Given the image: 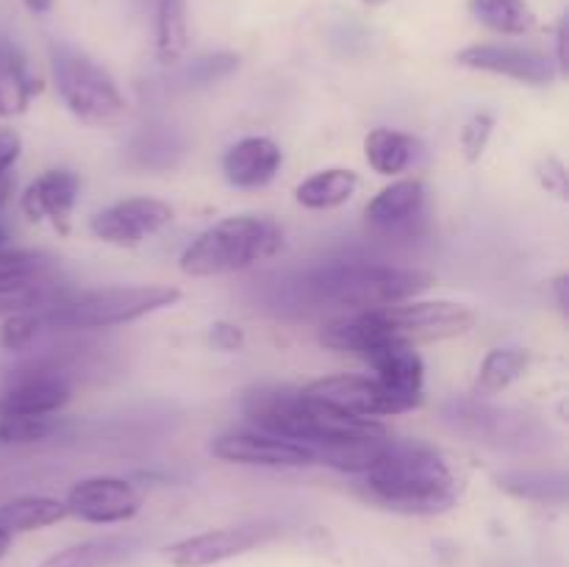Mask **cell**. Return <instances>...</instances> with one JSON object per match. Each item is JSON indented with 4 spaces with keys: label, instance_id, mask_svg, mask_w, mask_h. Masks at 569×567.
<instances>
[{
    "label": "cell",
    "instance_id": "obj_1",
    "mask_svg": "<svg viewBox=\"0 0 569 567\" xmlns=\"http://www.w3.org/2000/svg\"><path fill=\"white\" fill-rule=\"evenodd\" d=\"M356 493L372 506L400 515H442L459 500V481L431 445L395 439L361 476Z\"/></svg>",
    "mask_w": 569,
    "mask_h": 567
},
{
    "label": "cell",
    "instance_id": "obj_2",
    "mask_svg": "<svg viewBox=\"0 0 569 567\" xmlns=\"http://www.w3.org/2000/svg\"><path fill=\"white\" fill-rule=\"evenodd\" d=\"M244 415L264 434L303 442L311 450L320 448V445L345 442V439L389 434L383 422L372 420V417L348 415L337 406L309 398L303 389L300 392L281 387L253 389V392L244 395Z\"/></svg>",
    "mask_w": 569,
    "mask_h": 567
},
{
    "label": "cell",
    "instance_id": "obj_3",
    "mask_svg": "<svg viewBox=\"0 0 569 567\" xmlns=\"http://www.w3.org/2000/svg\"><path fill=\"white\" fill-rule=\"evenodd\" d=\"M433 278L409 267L376 265V261H328L306 272L300 281L306 300L317 306H342L350 311H372L403 304L428 289Z\"/></svg>",
    "mask_w": 569,
    "mask_h": 567
},
{
    "label": "cell",
    "instance_id": "obj_4",
    "mask_svg": "<svg viewBox=\"0 0 569 567\" xmlns=\"http://www.w3.org/2000/svg\"><path fill=\"white\" fill-rule=\"evenodd\" d=\"M283 248V231L270 217L239 215L214 222L181 253V270L192 278L233 276Z\"/></svg>",
    "mask_w": 569,
    "mask_h": 567
},
{
    "label": "cell",
    "instance_id": "obj_5",
    "mask_svg": "<svg viewBox=\"0 0 569 567\" xmlns=\"http://www.w3.org/2000/svg\"><path fill=\"white\" fill-rule=\"evenodd\" d=\"M181 289L164 284H137V287H100L87 292H67L59 304L42 311L44 328L81 331V328L126 326L144 315L176 306Z\"/></svg>",
    "mask_w": 569,
    "mask_h": 567
},
{
    "label": "cell",
    "instance_id": "obj_6",
    "mask_svg": "<svg viewBox=\"0 0 569 567\" xmlns=\"http://www.w3.org/2000/svg\"><path fill=\"white\" fill-rule=\"evenodd\" d=\"M56 89L67 109L87 126H114L126 117V98L109 70L70 44H53L50 50Z\"/></svg>",
    "mask_w": 569,
    "mask_h": 567
},
{
    "label": "cell",
    "instance_id": "obj_7",
    "mask_svg": "<svg viewBox=\"0 0 569 567\" xmlns=\"http://www.w3.org/2000/svg\"><path fill=\"white\" fill-rule=\"evenodd\" d=\"M445 422L470 442L498 450L537 454L550 445V428H545L537 417L478 404V400H450L445 406Z\"/></svg>",
    "mask_w": 569,
    "mask_h": 567
},
{
    "label": "cell",
    "instance_id": "obj_8",
    "mask_svg": "<svg viewBox=\"0 0 569 567\" xmlns=\"http://www.w3.org/2000/svg\"><path fill=\"white\" fill-rule=\"evenodd\" d=\"M376 320L406 342H433L467 334L476 326V311L453 300H403L372 309Z\"/></svg>",
    "mask_w": 569,
    "mask_h": 567
},
{
    "label": "cell",
    "instance_id": "obj_9",
    "mask_svg": "<svg viewBox=\"0 0 569 567\" xmlns=\"http://www.w3.org/2000/svg\"><path fill=\"white\" fill-rule=\"evenodd\" d=\"M309 398L322 400L328 406L348 411L356 417H381V415H400V411L417 409L422 398L417 395H400L381 384L378 378L365 376H328L317 378L303 389Z\"/></svg>",
    "mask_w": 569,
    "mask_h": 567
},
{
    "label": "cell",
    "instance_id": "obj_10",
    "mask_svg": "<svg viewBox=\"0 0 569 567\" xmlns=\"http://www.w3.org/2000/svg\"><path fill=\"white\" fill-rule=\"evenodd\" d=\"M172 206L159 198H126L111 203L109 209L98 211L89 222V231L100 242L117 245V248H137L144 239L156 237L172 222Z\"/></svg>",
    "mask_w": 569,
    "mask_h": 567
},
{
    "label": "cell",
    "instance_id": "obj_11",
    "mask_svg": "<svg viewBox=\"0 0 569 567\" xmlns=\"http://www.w3.org/2000/svg\"><path fill=\"white\" fill-rule=\"evenodd\" d=\"M456 61H459L461 67H470V70L515 78V81L531 83V87H548V83H553L556 76H559L556 61L550 59L548 53L533 48H522V44H470V48L456 53Z\"/></svg>",
    "mask_w": 569,
    "mask_h": 567
},
{
    "label": "cell",
    "instance_id": "obj_12",
    "mask_svg": "<svg viewBox=\"0 0 569 567\" xmlns=\"http://www.w3.org/2000/svg\"><path fill=\"white\" fill-rule=\"evenodd\" d=\"M64 506L67 515L78 517V520L111 526V523L131 520L142 509V495L126 478L94 476L72 484Z\"/></svg>",
    "mask_w": 569,
    "mask_h": 567
},
{
    "label": "cell",
    "instance_id": "obj_13",
    "mask_svg": "<svg viewBox=\"0 0 569 567\" xmlns=\"http://www.w3.org/2000/svg\"><path fill=\"white\" fill-rule=\"evenodd\" d=\"M72 398V384L59 367L33 365L9 378L0 392L3 415H59Z\"/></svg>",
    "mask_w": 569,
    "mask_h": 567
},
{
    "label": "cell",
    "instance_id": "obj_14",
    "mask_svg": "<svg viewBox=\"0 0 569 567\" xmlns=\"http://www.w3.org/2000/svg\"><path fill=\"white\" fill-rule=\"evenodd\" d=\"M211 454L231 465L253 467H306L315 465L317 456L309 445L292 439L272 437V434H222L211 442Z\"/></svg>",
    "mask_w": 569,
    "mask_h": 567
},
{
    "label": "cell",
    "instance_id": "obj_15",
    "mask_svg": "<svg viewBox=\"0 0 569 567\" xmlns=\"http://www.w3.org/2000/svg\"><path fill=\"white\" fill-rule=\"evenodd\" d=\"M261 539H264V531L256 526L214 528V531L172 543L170 548H164V559L170 561V567H214L248 554L256 545H261Z\"/></svg>",
    "mask_w": 569,
    "mask_h": 567
},
{
    "label": "cell",
    "instance_id": "obj_16",
    "mask_svg": "<svg viewBox=\"0 0 569 567\" xmlns=\"http://www.w3.org/2000/svg\"><path fill=\"white\" fill-rule=\"evenodd\" d=\"M81 195V178L72 170H48L22 192V211L33 222H50L59 233L70 231V217Z\"/></svg>",
    "mask_w": 569,
    "mask_h": 567
},
{
    "label": "cell",
    "instance_id": "obj_17",
    "mask_svg": "<svg viewBox=\"0 0 569 567\" xmlns=\"http://www.w3.org/2000/svg\"><path fill=\"white\" fill-rule=\"evenodd\" d=\"M361 361L378 372V381L400 395H417L422 398V381H426V361L417 354L415 345L395 337L383 328L381 337L359 356Z\"/></svg>",
    "mask_w": 569,
    "mask_h": 567
},
{
    "label": "cell",
    "instance_id": "obj_18",
    "mask_svg": "<svg viewBox=\"0 0 569 567\" xmlns=\"http://www.w3.org/2000/svg\"><path fill=\"white\" fill-rule=\"evenodd\" d=\"M426 209V183L420 178H400L383 187L367 203V228L376 233H409Z\"/></svg>",
    "mask_w": 569,
    "mask_h": 567
},
{
    "label": "cell",
    "instance_id": "obj_19",
    "mask_svg": "<svg viewBox=\"0 0 569 567\" xmlns=\"http://www.w3.org/2000/svg\"><path fill=\"white\" fill-rule=\"evenodd\" d=\"M283 165V153L272 139L244 137L226 150L222 172L228 183L237 189H261L278 176Z\"/></svg>",
    "mask_w": 569,
    "mask_h": 567
},
{
    "label": "cell",
    "instance_id": "obj_20",
    "mask_svg": "<svg viewBox=\"0 0 569 567\" xmlns=\"http://www.w3.org/2000/svg\"><path fill=\"white\" fill-rule=\"evenodd\" d=\"M137 539L131 537H98L87 543H76L61 548L39 561L37 567H120L137 550Z\"/></svg>",
    "mask_w": 569,
    "mask_h": 567
},
{
    "label": "cell",
    "instance_id": "obj_21",
    "mask_svg": "<svg viewBox=\"0 0 569 567\" xmlns=\"http://www.w3.org/2000/svg\"><path fill=\"white\" fill-rule=\"evenodd\" d=\"M67 292L70 289L48 281L39 272L37 276L0 281V317L22 315V311H44L59 304L61 298H67Z\"/></svg>",
    "mask_w": 569,
    "mask_h": 567
},
{
    "label": "cell",
    "instance_id": "obj_22",
    "mask_svg": "<svg viewBox=\"0 0 569 567\" xmlns=\"http://www.w3.org/2000/svg\"><path fill=\"white\" fill-rule=\"evenodd\" d=\"M67 506L64 500L48 498V495H20L6 504H0V526L9 534L39 531L53 523L64 520Z\"/></svg>",
    "mask_w": 569,
    "mask_h": 567
},
{
    "label": "cell",
    "instance_id": "obj_23",
    "mask_svg": "<svg viewBox=\"0 0 569 567\" xmlns=\"http://www.w3.org/2000/svg\"><path fill=\"white\" fill-rule=\"evenodd\" d=\"M359 189V176L345 167H331V170H320L295 189V200L306 209H337V206L348 203Z\"/></svg>",
    "mask_w": 569,
    "mask_h": 567
},
{
    "label": "cell",
    "instance_id": "obj_24",
    "mask_svg": "<svg viewBox=\"0 0 569 567\" xmlns=\"http://www.w3.org/2000/svg\"><path fill=\"white\" fill-rule=\"evenodd\" d=\"M392 442V434H381V437H359L345 439V442H331L315 448L317 461L333 467L339 472H350V476H365L372 465L383 456V450Z\"/></svg>",
    "mask_w": 569,
    "mask_h": 567
},
{
    "label": "cell",
    "instance_id": "obj_25",
    "mask_svg": "<svg viewBox=\"0 0 569 567\" xmlns=\"http://www.w3.org/2000/svg\"><path fill=\"white\" fill-rule=\"evenodd\" d=\"M37 83L28 76L26 59L9 42H0V117H20L31 103Z\"/></svg>",
    "mask_w": 569,
    "mask_h": 567
},
{
    "label": "cell",
    "instance_id": "obj_26",
    "mask_svg": "<svg viewBox=\"0 0 569 567\" xmlns=\"http://www.w3.org/2000/svg\"><path fill=\"white\" fill-rule=\"evenodd\" d=\"M417 139L395 128H376L365 139V156L370 167L381 176H398L415 161Z\"/></svg>",
    "mask_w": 569,
    "mask_h": 567
},
{
    "label": "cell",
    "instance_id": "obj_27",
    "mask_svg": "<svg viewBox=\"0 0 569 567\" xmlns=\"http://www.w3.org/2000/svg\"><path fill=\"white\" fill-rule=\"evenodd\" d=\"M467 9L481 26L506 37H522L537 28V14L526 0H470Z\"/></svg>",
    "mask_w": 569,
    "mask_h": 567
},
{
    "label": "cell",
    "instance_id": "obj_28",
    "mask_svg": "<svg viewBox=\"0 0 569 567\" xmlns=\"http://www.w3.org/2000/svg\"><path fill=\"white\" fill-rule=\"evenodd\" d=\"M156 48L159 59L172 64L189 48L187 0H156Z\"/></svg>",
    "mask_w": 569,
    "mask_h": 567
},
{
    "label": "cell",
    "instance_id": "obj_29",
    "mask_svg": "<svg viewBox=\"0 0 569 567\" xmlns=\"http://www.w3.org/2000/svg\"><path fill=\"white\" fill-rule=\"evenodd\" d=\"M528 361H531V356H528L526 350H517V348L489 350L487 359H483L481 367H478V376H476V384H472V389H476V395L503 392V389H509L517 378L526 376Z\"/></svg>",
    "mask_w": 569,
    "mask_h": 567
},
{
    "label": "cell",
    "instance_id": "obj_30",
    "mask_svg": "<svg viewBox=\"0 0 569 567\" xmlns=\"http://www.w3.org/2000/svg\"><path fill=\"white\" fill-rule=\"evenodd\" d=\"M498 484L515 498L539 500V504H565L567 498V481L561 472L515 470L498 476Z\"/></svg>",
    "mask_w": 569,
    "mask_h": 567
},
{
    "label": "cell",
    "instance_id": "obj_31",
    "mask_svg": "<svg viewBox=\"0 0 569 567\" xmlns=\"http://www.w3.org/2000/svg\"><path fill=\"white\" fill-rule=\"evenodd\" d=\"M61 428L56 415H3L0 417V442L3 445H31L53 437Z\"/></svg>",
    "mask_w": 569,
    "mask_h": 567
},
{
    "label": "cell",
    "instance_id": "obj_32",
    "mask_svg": "<svg viewBox=\"0 0 569 567\" xmlns=\"http://www.w3.org/2000/svg\"><path fill=\"white\" fill-rule=\"evenodd\" d=\"M44 328L42 311H22V315L6 317L3 326H0V345L11 354H20L28 350Z\"/></svg>",
    "mask_w": 569,
    "mask_h": 567
},
{
    "label": "cell",
    "instance_id": "obj_33",
    "mask_svg": "<svg viewBox=\"0 0 569 567\" xmlns=\"http://www.w3.org/2000/svg\"><path fill=\"white\" fill-rule=\"evenodd\" d=\"M492 128H495V117L489 115V111H476V115L465 122L459 139H461V148H465L467 159L470 161L481 159V153L487 150L489 137H492Z\"/></svg>",
    "mask_w": 569,
    "mask_h": 567
},
{
    "label": "cell",
    "instance_id": "obj_34",
    "mask_svg": "<svg viewBox=\"0 0 569 567\" xmlns=\"http://www.w3.org/2000/svg\"><path fill=\"white\" fill-rule=\"evenodd\" d=\"M237 67H239V56H233V53L200 56V59L189 67V81L214 83V81H220V78L231 76Z\"/></svg>",
    "mask_w": 569,
    "mask_h": 567
},
{
    "label": "cell",
    "instance_id": "obj_35",
    "mask_svg": "<svg viewBox=\"0 0 569 567\" xmlns=\"http://www.w3.org/2000/svg\"><path fill=\"white\" fill-rule=\"evenodd\" d=\"M39 270H42V256L31 250H0V281L37 276Z\"/></svg>",
    "mask_w": 569,
    "mask_h": 567
},
{
    "label": "cell",
    "instance_id": "obj_36",
    "mask_svg": "<svg viewBox=\"0 0 569 567\" xmlns=\"http://www.w3.org/2000/svg\"><path fill=\"white\" fill-rule=\"evenodd\" d=\"M133 153L139 156V161H142L144 167H153L156 153L164 156V165H172V153H178V145L172 142V133L144 131L142 137L137 139V145H133Z\"/></svg>",
    "mask_w": 569,
    "mask_h": 567
},
{
    "label": "cell",
    "instance_id": "obj_37",
    "mask_svg": "<svg viewBox=\"0 0 569 567\" xmlns=\"http://www.w3.org/2000/svg\"><path fill=\"white\" fill-rule=\"evenodd\" d=\"M537 178H539V183H542V187L548 189V192L556 195V198H561V200L567 198V192H569V187H567V167L561 165V161L556 159V156H548V159L539 161Z\"/></svg>",
    "mask_w": 569,
    "mask_h": 567
},
{
    "label": "cell",
    "instance_id": "obj_38",
    "mask_svg": "<svg viewBox=\"0 0 569 567\" xmlns=\"http://www.w3.org/2000/svg\"><path fill=\"white\" fill-rule=\"evenodd\" d=\"M211 342L220 350H239L244 345V331L237 326V322L220 320L211 326Z\"/></svg>",
    "mask_w": 569,
    "mask_h": 567
},
{
    "label": "cell",
    "instance_id": "obj_39",
    "mask_svg": "<svg viewBox=\"0 0 569 567\" xmlns=\"http://www.w3.org/2000/svg\"><path fill=\"white\" fill-rule=\"evenodd\" d=\"M20 133L11 131V128H0V178H6V172L14 167V161L20 159Z\"/></svg>",
    "mask_w": 569,
    "mask_h": 567
},
{
    "label": "cell",
    "instance_id": "obj_40",
    "mask_svg": "<svg viewBox=\"0 0 569 567\" xmlns=\"http://www.w3.org/2000/svg\"><path fill=\"white\" fill-rule=\"evenodd\" d=\"M556 70L565 76L567 72V20L559 22V31H556Z\"/></svg>",
    "mask_w": 569,
    "mask_h": 567
},
{
    "label": "cell",
    "instance_id": "obj_41",
    "mask_svg": "<svg viewBox=\"0 0 569 567\" xmlns=\"http://www.w3.org/2000/svg\"><path fill=\"white\" fill-rule=\"evenodd\" d=\"M553 289H556V298H559V309L567 315V306H569V300H567V276H556Z\"/></svg>",
    "mask_w": 569,
    "mask_h": 567
},
{
    "label": "cell",
    "instance_id": "obj_42",
    "mask_svg": "<svg viewBox=\"0 0 569 567\" xmlns=\"http://www.w3.org/2000/svg\"><path fill=\"white\" fill-rule=\"evenodd\" d=\"M22 3H26V9L33 11V14H44V11H50L53 0H22Z\"/></svg>",
    "mask_w": 569,
    "mask_h": 567
},
{
    "label": "cell",
    "instance_id": "obj_43",
    "mask_svg": "<svg viewBox=\"0 0 569 567\" xmlns=\"http://www.w3.org/2000/svg\"><path fill=\"white\" fill-rule=\"evenodd\" d=\"M9 548H11V534L6 531L3 526H0V559H3V556L9 554Z\"/></svg>",
    "mask_w": 569,
    "mask_h": 567
},
{
    "label": "cell",
    "instance_id": "obj_44",
    "mask_svg": "<svg viewBox=\"0 0 569 567\" xmlns=\"http://www.w3.org/2000/svg\"><path fill=\"white\" fill-rule=\"evenodd\" d=\"M9 192H11V183L6 181V178H0V209H3V203H6V198H9Z\"/></svg>",
    "mask_w": 569,
    "mask_h": 567
},
{
    "label": "cell",
    "instance_id": "obj_45",
    "mask_svg": "<svg viewBox=\"0 0 569 567\" xmlns=\"http://www.w3.org/2000/svg\"><path fill=\"white\" fill-rule=\"evenodd\" d=\"M6 239H9V233H6V228H0V250H3Z\"/></svg>",
    "mask_w": 569,
    "mask_h": 567
},
{
    "label": "cell",
    "instance_id": "obj_46",
    "mask_svg": "<svg viewBox=\"0 0 569 567\" xmlns=\"http://www.w3.org/2000/svg\"><path fill=\"white\" fill-rule=\"evenodd\" d=\"M361 3H367V6H383V3H389V0H361Z\"/></svg>",
    "mask_w": 569,
    "mask_h": 567
}]
</instances>
